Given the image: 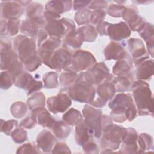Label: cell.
Returning a JSON list of instances; mask_svg holds the SVG:
<instances>
[{
	"label": "cell",
	"mask_w": 154,
	"mask_h": 154,
	"mask_svg": "<svg viewBox=\"0 0 154 154\" xmlns=\"http://www.w3.org/2000/svg\"><path fill=\"white\" fill-rule=\"evenodd\" d=\"M108 106L111 109V119L117 123H123L126 120L132 121L137 116L135 105L129 93L117 94L110 100Z\"/></svg>",
	"instance_id": "cell-1"
},
{
	"label": "cell",
	"mask_w": 154,
	"mask_h": 154,
	"mask_svg": "<svg viewBox=\"0 0 154 154\" xmlns=\"http://www.w3.org/2000/svg\"><path fill=\"white\" fill-rule=\"evenodd\" d=\"M131 90L139 115L153 116V97L149 84L142 80L134 81Z\"/></svg>",
	"instance_id": "cell-2"
},
{
	"label": "cell",
	"mask_w": 154,
	"mask_h": 154,
	"mask_svg": "<svg viewBox=\"0 0 154 154\" xmlns=\"http://www.w3.org/2000/svg\"><path fill=\"white\" fill-rule=\"evenodd\" d=\"M102 132L100 137V145L102 149L117 150L120 147L125 132V128L112 123L111 117L103 115Z\"/></svg>",
	"instance_id": "cell-3"
},
{
	"label": "cell",
	"mask_w": 154,
	"mask_h": 154,
	"mask_svg": "<svg viewBox=\"0 0 154 154\" xmlns=\"http://www.w3.org/2000/svg\"><path fill=\"white\" fill-rule=\"evenodd\" d=\"M60 92L67 93L74 101L89 104L93 101L96 95V89L93 85L84 80L82 72L78 74L73 84L67 87H63Z\"/></svg>",
	"instance_id": "cell-4"
},
{
	"label": "cell",
	"mask_w": 154,
	"mask_h": 154,
	"mask_svg": "<svg viewBox=\"0 0 154 154\" xmlns=\"http://www.w3.org/2000/svg\"><path fill=\"white\" fill-rule=\"evenodd\" d=\"M75 25L69 19L60 17L46 22L45 29L49 36L58 38H65L75 31Z\"/></svg>",
	"instance_id": "cell-5"
},
{
	"label": "cell",
	"mask_w": 154,
	"mask_h": 154,
	"mask_svg": "<svg viewBox=\"0 0 154 154\" xmlns=\"http://www.w3.org/2000/svg\"><path fill=\"white\" fill-rule=\"evenodd\" d=\"M82 74L84 80L93 85L111 82L114 78L109 73V70L104 62L96 63L91 68L82 72Z\"/></svg>",
	"instance_id": "cell-6"
},
{
	"label": "cell",
	"mask_w": 154,
	"mask_h": 154,
	"mask_svg": "<svg viewBox=\"0 0 154 154\" xmlns=\"http://www.w3.org/2000/svg\"><path fill=\"white\" fill-rule=\"evenodd\" d=\"M84 122L93 137L100 138L102 132L103 115L102 111L85 105L82 109Z\"/></svg>",
	"instance_id": "cell-7"
},
{
	"label": "cell",
	"mask_w": 154,
	"mask_h": 154,
	"mask_svg": "<svg viewBox=\"0 0 154 154\" xmlns=\"http://www.w3.org/2000/svg\"><path fill=\"white\" fill-rule=\"evenodd\" d=\"M13 45L15 52L23 64L31 57L38 54L34 40L26 35H19L16 36L14 39Z\"/></svg>",
	"instance_id": "cell-8"
},
{
	"label": "cell",
	"mask_w": 154,
	"mask_h": 154,
	"mask_svg": "<svg viewBox=\"0 0 154 154\" xmlns=\"http://www.w3.org/2000/svg\"><path fill=\"white\" fill-rule=\"evenodd\" d=\"M96 63L93 55L88 51L78 50L72 55L70 66L67 69L76 73L88 70Z\"/></svg>",
	"instance_id": "cell-9"
},
{
	"label": "cell",
	"mask_w": 154,
	"mask_h": 154,
	"mask_svg": "<svg viewBox=\"0 0 154 154\" xmlns=\"http://www.w3.org/2000/svg\"><path fill=\"white\" fill-rule=\"evenodd\" d=\"M72 55L73 54L64 45L55 51L46 66L57 71L65 70L71 64Z\"/></svg>",
	"instance_id": "cell-10"
},
{
	"label": "cell",
	"mask_w": 154,
	"mask_h": 154,
	"mask_svg": "<svg viewBox=\"0 0 154 154\" xmlns=\"http://www.w3.org/2000/svg\"><path fill=\"white\" fill-rule=\"evenodd\" d=\"M122 17L130 29L132 31L139 32L146 23L144 19L139 15L137 7L134 5L126 7Z\"/></svg>",
	"instance_id": "cell-11"
},
{
	"label": "cell",
	"mask_w": 154,
	"mask_h": 154,
	"mask_svg": "<svg viewBox=\"0 0 154 154\" xmlns=\"http://www.w3.org/2000/svg\"><path fill=\"white\" fill-rule=\"evenodd\" d=\"M48 110L54 114L65 112L71 105L72 99L64 92H60L57 96L48 98L46 101Z\"/></svg>",
	"instance_id": "cell-12"
},
{
	"label": "cell",
	"mask_w": 154,
	"mask_h": 154,
	"mask_svg": "<svg viewBox=\"0 0 154 154\" xmlns=\"http://www.w3.org/2000/svg\"><path fill=\"white\" fill-rule=\"evenodd\" d=\"M14 84L16 87L26 90L28 96L39 91L43 87L41 81L35 80L30 73L26 72L16 79Z\"/></svg>",
	"instance_id": "cell-13"
},
{
	"label": "cell",
	"mask_w": 154,
	"mask_h": 154,
	"mask_svg": "<svg viewBox=\"0 0 154 154\" xmlns=\"http://www.w3.org/2000/svg\"><path fill=\"white\" fill-rule=\"evenodd\" d=\"M61 39L49 36L38 47V54L45 65L48 64L55 51L61 47Z\"/></svg>",
	"instance_id": "cell-14"
},
{
	"label": "cell",
	"mask_w": 154,
	"mask_h": 154,
	"mask_svg": "<svg viewBox=\"0 0 154 154\" xmlns=\"http://www.w3.org/2000/svg\"><path fill=\"white\" fill-rule=\"evenodd\" d=\"M136 67L135 76L138 80H148L153 75V60L149 57H143L134 61Z\"/></svg>",
	"instance_id": "cell-15"
},
{
	"label": "cell",
	"mask_w": 154,
	"mask_h": 154,
	"mask_svg": "<svg viewBox=\"0 0 154 154\" xmlns=\"http://www.w3.org/2000/svg\"><path fill=\"white\" fill-rule=\"evenodd\" d=\"M138 136L137 132L135 129L132 128H125L122 138L121 151L120 152L124 153H138Z\"/></svg>",
	"instance_id": "cell-16"
},
{
	"label": "cell",
	"mask_w": 154,
	"mask_h": 154,
	"mask_svg": "<svg viewBox=\"0 0 154 154\" xmlns=\"http://www.w3.org/2000/svg\"><path fill=\"white\" fill-rule=\"evenodd\" d=\"M24 6L20 1H1V14L4 19H10L13 18L18 19L21 16L24 10Z\"/></svg>",
	"instance_id": "cell-17"
},
{
	"label": "cell",
	"mask_w": 154,
	"mask_h": 154,
	"mask_svg": "<svg viewBox=\"0 0 154 154\" xmlns=\"http://www.w3.org/2000/svg\"><path fill=\"white\" fill-rule=\"evenodd\" d=\"M17 53L12 49L10 43L1 42V69L7 70L10 66L18 60Z\"/></svg>",
	"instance_id": "cell-18"
},
{
	"label": "cell",
	"mask_w": 154,
	"mask_h": 154,
	"mask_svg": "<svg viewBox=\"0 0 154 154\" xmlns=\"http://www.w3.org/2000/svg\"><path fill=\"white\" fill-rule=\"evenodd\" d=\"M104 55L106 60H129V55L122 44L116 42H111L106 46L104 51Z\"/></svg>",
	"instance_id": "cell-19"
},
{
	"label": "cell",
	"mask_w": 154,
	"mask_h": 154,
	"mask_svg": "<svg viewBox=\"0 0 154 154\" xmlns=\"http://www.w3.org/2000/svg\"><path fill=\"white\" fill-rule=\"evenodd\" d=\"M131 31L128 25L125 22L110 24L108 29V35L114 41H122L128 38Z\"/></svg>",
	"instance_id": "cell-20"
},
{
	"label": "cell",
	"mask_w": 154,
	"mask_h": 154,
	"mask_svg": "<svg viewBox=\"0 0 154 154\" xmlns=\"http://www.w3.org/2000/svg\"><path fill=\"white\" fill-rule=\"evenodd\" d=\"M56 143L55 137L49 131L43 130L36 138L37 146L43 152H51Z\"/></svg>",
	"instance_id": "cell-21"
},
{
	"label": "cell",
	"mask_w": 154,
	"mask_h": 154,
	"mask_svg": "<svg viewBox=\"0 0 154 154\" xmlns=\"http://www.w3.org/2000/svg\"><path fill=\"white\" fill-rule=\"evenodd\" d=\"M26 15L29 19L37 23L40 28L45 26L43 6L40 3L31 2L26 8Z\"/></svg>",
	"instance_id": "cell-22"
},
{
	"label": "cell",
	"mask_w": 154,
	"mask_h": 154,
	"mask_svg": "<svg viewBox=\"0 0 154 154\" xmlns=\"http://www.w3.org/2000/svg\"><path fill=\"white\" fill-rule=\"evenodd\" d=\"M31 115L33 116L36 123L49 129H51L56 121L45 107L32 110Z\"/></svg>",
	"instance_id": "cell-23"
},
{
	"label": "cell",
	"mask_w": 154,
	"mask_h": 154,
	"mask_svg": "<svg viewBox=\"0 0 154 154\" xmlns=\"http://www.w3.org/2000/svg\"><path fill=\"white\" fill-rule=\"evenodd\" d=\"M116 92V87L112 82L102 83L97 87L96 93L97 97L96 98L106 104L107 102L114 96Z\"/></svg>",
	"instance_id": "cell-24"
},
{
	"label": "cell",
	"mask_w": 154,
	"mask_h": 154,
	"mask_svg": "<svg viewBox=\"0 0 154 154\" xmlns=\"http://www.w3.org/2000/svg\"><path fill=\"white\" fill-rule=\"evenodd\" d=\"M129 52L132 59L135 61L144 57L146 49L143 42L137 38H131L127 41Z\"/></svg>",
	"instance_id": "cell-25"
},
{
	"label": "cell",
	"mask_w": 154,
	"mask_h": 154,
	"mask_svg": "<svg viewBox=\"0 0 154 154\" xmlns=\"http://www.w3.org/2000/svg\"><path fill=\"white\" fill-rule=\"evenodd\" d=\"M91 139H93V136L91 134L88 127L82 120L76 125L75 128V141L76 143L82 146Z\"/></svg>",
	"instance_id": "cell-26"
},
{
	"label": "cell",
	"mask_w": 154,
	"mask_h": 154,
	"mask_svg": "<svg viewBox=\"0 0 154 154\" xmlns=\"http://www.w3.org/2000/svg\"><path fill=\"white\" fill-rule=\"evenodd\" d=\"M73 6L72 1H50L46 2L45 6V11H53L61 14L70 11Z\"/></svg>",
	"instance_id": "cell-27"
},
{
	"label": "cell",
	"mask_w": 154,
	"mask_h": 154,
	"mask_svg": "<svg viewBox=\"0 0 154 154\" xmlns=\"http://www.w3.org/2000/svg\"><path fill=\"white\" fill-rule=\"evenodd\" d=\"M139 35L144 40L149 54L153 57V25L146 22L144 26L138 32Z\"/></svg>",
	"instance_id": "cell-28"
},
{
	"label": "cell",
	"mask_w": 154,
	"mask_h": 154,
	"mask_svg": "<svg viewBox=\"0 0 154 154\" xmlns=\"http://www.w3.org/2000/svg\"><path fill=\"white\" fill-rule=\"evenodd\" d=\"M132 63L129 60H118L113 67L112 72L116 76H133Z\"/></svg>",
	"instance_id": "cell-29"
},
{
	"label": "cell",
	"mask_w": 154,
	"mask_h": 154,
	"mask_svg": "<svg viewBox=\"0 0 154 154\" xmlns=\"http://www.w3.org/2000/svg\"><path fill=\"white\" fill-rule=\"evenodd\" d=\"M111 82L114 84L117 92L128 91L131 90L133 76H117Z\"/></svg>",
	"instance_id": "cell-30"
},
{
	"label": "cell",
	"mask_w": 154,
	"mask_h": 154,
	"mask_svg": "<svg viewBox=\"0 0 154 154\" xmlns=\"http://www.w3.org/2000/svg\"><path fill=\"white\" fill-rule=\"evenodd\" d=\"M51 129L58 139L67 138L71 132V128L69 125L62 120H56Z\"/></svg>",
	"instance_id": "cell-31"
},
{
	"label": "cell",
	"mask_w": 154,
	"mask_h": 154,
	"mask_svg": "<svg viewBox=\"0 0 154 154\" xmlns=\"http://www.w3.org/2000/svg\"><path fill=\"white\" fill-rule=\"evenodd\" d=\"M39 28L40 27L37 23L28 19L22 21L20 26V32L26 37H29L32 38L38 34Z\"/></svg>",
	"instance_id": "cell-32"
},
{
	"label": "cell",
	"mask_w": 154,
	"mask_h": 154,
	"mask_svg": "<svg viewBox=\"0 0 154 154\" xmlns=\"http://www.w3.org/2000/svg\"><path fill=\"white\" fill-rule=\"evenodd\" d=\"M138 152V153H141L145 152L146 150H149L153 147V137L146 133H141L138 135L137 139Z\"/></svg>",
	"instance_id": "cell-33"
},
{
	"label": "cell",
	"mask_w": 154,
	"mask_h": 154,
	"mask_svg": "<svg viewBox=\"0 0 154 154\" xmlns=\"http://www.w3.org/2000/svg\"><path fill=\"white\" fill-rule=\"evenodd\" d=\"M84 42H92L97 37V32L93 26L87 25L78 28L77 30Z\"/></svg>",
	"instance_id": "cell-34"
},
{
	"label": "cell",
	"mask_w": 154,
	"mask_h": 154,
	"mask_svg": "<svg viewBox=\"0 0 154 154\" xmlns=\"http://www.w3.org/2000/svg\"><path fill=\"white\" fill-rule=\"evenodd\" d=\"M62 119L68 125L75 126L83 120V117L79 111L75 108H70L63 116Z\"/></svg>",
	"instance_id": "cell-35"
},
{
	"label": "cell",
	"mask_w": 154,
	"mask_h": 154,
	"mask_svg": "<svg viewBox=\"0 0 154 154\" xmlns=\"http://www.w3.org/2000/svg\"><path fill=\"white\" fill-rule=\"evenodd\" d=\"M45 96L42 92H35L27 100V105L32 111L34 109L45 107Z\"/></svg>",
	"instance_id": "cell-36"
},
{
	"label": "cell",
	"mask_w": 154,
	"mask_h": 154,
	"mask_svg": "<svg viewBox=\"0 0 154 154\" xmlns=\"http://www.w3.org/2000/svg\"><path fill=\"white\" fill-rule=\"evenodd\" d=\"M63 72L59 78L60 85L63 87H67L73 84L76 81L78 74L71 70L66 69Z\"/></svg>",
	"instance_id": "cell-37"
},
{
	"label": "cell",
	"mask_w": 154,
	"mask_h": 154,
	"mask_svg": "<svg viewBox=\"0 0 154 154\" xmlns=\"http://www.w3.org/2000/svg\"><path fill=\"white\" fill-rule=\"evenodd\" d=\"M63 42L64 45H67L74 49H77L81 46L84 41L78 31H76L66 36Z\"/></svg>",
	"instance_id": "cell-38"
},
{
	"label": "cell",
	"mask_w": 154,
	"mask_h": 154,
	"mask_svg": "<svg viewBox=\"0 0 154 154\" xmlns=\"http://www.w3.org/2000/svg\"><path fill=\"white\" fill-rule=\"evenodd\" d=\"M58 74L57 72H49L43 76V86L46 88H55L58 85Z\"/></svg>",
	"instance_id": "cell-39"
},
{
	"label": "cell",
	"mask_w": 154,
	"mask_h": 154,
	"mask_svg": "<svg viewBox=\"0 0 154 154\" xmlns=\"http://www.w3.org/2000/svg\"><path fill=\"white\" fill-rule=\"evenodd\" d=\"M91 11L88 9H82L77 11L75 15V20L78 25H88L90 23Z\"/></svg>",
	"instance_id": "cell-40"
},
{
	"label": "cell",
	"mask_w": 154,
	"mask_h": 154,
	"mask_svg": "<svg viewBox=\"0 0 154 154\" xmlns=\"http://www.w3.org/2000/svg\"><path fill=\"white\" fill-rule=\"evenodd\" d=\"M11 114L16 118L20 119L23 117L27 112V106L22 102H16L10 107Z\"/></svg>",
	"instance_id": "cell-41"
},
{
	"label": "cell",
	"mask_w": 154,
	"mask_h": 154,
	"mask_svg": "<svg viewBox=\"0 0 154 154\" xmlns=\"http://www.w3.org/2000/svg\"><path fill=\"white\" fill-rule=\"evenodd\" d=\"M7 71H8L12 76L14 84L16 79L24 72L23 63L19 60H17L10 66Z\"/></svg>",
	"instance_id": "cell-42"
},
{
	"label": "cell",
	"mask_w": 154,
	"mask_h": 154,
	"mask_svg": "<svg viewBox=\"0 0 154 154\" xmlns=\"http://www.w3.org/2000/svg\"><path fill=\"white\" fill-rule=\"evenodd\" d=\"M18 122L16 120H8L5 121L1 120V131L7 135H11V132L17 128Z\"/></svg>",
	"instance_id": "cell-43"
},
{
	"label": "cell",
	"mask_w": 154,
	"mask_h": 154,
	"mask_svg": "<svg viewBox=\"0 0 154 154\" xmlns=\"http://www.w3.org/2000/svg\"><path fill=\"white\" fill-rule=\"evenodd\" d=\"M42 62V60L37 54L29 58L23 64L26 70L31 72L37 70L41 65Z\"/></svg>",
	"instance_id": "cell-44"
},
{
	"label": "cell",
	"mask_w": 154,
	"mask_h": 154,
	"mask_svg": "<svg viewBox=\"0 0 154 154\" xmlns=\"http://www.w3.org/2000/svg\"><path fill=\"white\" fill-rule=\"evenodd\" d=\"M125 7L123 5H120L116 3L110 4L107 9V14L114 17H122V14Z\"/></svg>",
	"instance_id": "cell-45"
},
{
	"label": "cell",
	"mask_w": 154,
	"mask_h": 154,
	"mask_svg": "<svg viewBox=\"0 0 154 154\" xmlns=\"http://www.w3.org/2000/svg\"><path fill=\"white\" fill-rule=\"evenodd\" d=\"M14 83L13 79L8 71L1 72L0 76V86L3 90H7Z\"/></svg>",
	"instance_id": "cell-46"
},
{
	"label": "cell",
	"mask_w": 154,
	"mask_h": 154,
	"mask_svg": "<svg viewBox=\"0 0 154 154\" xmlns=\"http://www.w3.org/2000/svg\"><path fill=\"white\" fill-rule=\"evenodd\" d=\"M11 137L16 143H22L27 140V132L21 127L16 128L11 134Z\"/></svg>",
	"instance_id": "cell-47"
},
{
	"label": "cell",
	"mask_w": 154,
	"mask_h": 154,
	"mask_svg": "<svg viewBox=\"0 0 154 154\" xmlns=\"http://www.w3.org/2000/svg\"><path fill=\"white\" fill-rule=\"evenodd\" d=\"M20 20L17 18L8 19L7 21V32L11 37L16 35L20 29Z\"/></svg>",
	"instance_id": "cell-48"
},
{
	"label": "cell",
	"mask_w": 154,
	"mask_h": 154,
	"mask_svg": "<svg viewBox=\"0 0 154 154\" xmlns=\"http://www.w3.org/2000/svg\"><path fill=\"white\" fill-rule=\"evenodd\" d=\"M106 14V13L104 10H93L90 16V23L93 25H98L99 23L103 21Z\"/></svg>",
	"instance_id": "cell-49"
},
{
	"label": "cell",
	"mask_w": 154,
	"mask_h": 154,
	"mask_svg": "<svg viewBox=\"0 0 154 154\" xmlns=\"http://www.w3.org/2000/svg\"><path fill=\"white\" fill-rule=\"evenodd\" d=\"M16 153H42V152L40 150V149L37 146H35L31 143H28L19 147Z\"/></svg>",
	"instance_id": "cell-50"
},
{
	"label": "cell",
	"mask_w": 154,
	"mask_h": 154,
	"mask_svg": "<svg viewBox=\"0 0 154 154\" xmlns=\"http://www.w3.org/2000/svg\"><path fill=\"white\" fill-rule=\"evenodd\" d=\"M83 150L87 153H98V147L96 143L93 139H91L82 146Z\"/></svg>",
	"instance_id": "cell-51"
},
{
	"label": "cell",
	"mask_w": 154,
	"mask_h": 154,
	"mask_svg": "<svg viewBox=\"0 0 154 154\" xmlns=\"http://www.w3.org/2000/svg\"><path fill=\"white\" fill-rule=\"evenodd\" d=\"M36 122L32 115L28 116L22 120L19 123V126L25 129H31L35 126Z\"/></svg>",
	"instance_id": "cell-52"
},
{
	"label": "cell",
	"mask_w": 154,
	"mask_h": 154,
	"mask_svg": "<svg viewBox=\"0 0 154 154\" xmlns=\"http://www.w3.org/2000/svg\"><path fill=\"white\" fill-rule=\"evenodd\" d=\"M108 6V3L105 1L98 0V1H91L89 5L88 6V8L93 10H103V8H106Z\"/></svg>",
	"instance_id": "cell-53"
},
{
	"label": "cell",
	"mask_w": 154,
	"mask_h": 154,
	"mask_svg": "<svg viewBox=\"0 0 154 154\" xmlns=\"http://www.w3.org/2000/svg\"><path fill=\"white\" fill-rule=\"evenodd\" d=\"M52 153H71L69 147L66 143L58 142L55 144Z\"/></svg>",
	"instance_id": "cell-54"
},
{
	"label": "cell",
	"mask_w": 154,
	"mask_h": 154,
	"mask_svg": "<svg viewBox=\"0 0 154 154\" xmlns=\"http://www.w3.org/2000/svg\"><path fill=\"white\" fill-rule=\"evenodd\" d=\"M111 23L108 22L103 21L97 25L96 31L97 33L100 34V35H108V29Z\"/></svg>",
	"instance_id": "cell-55"
},
{
	"label": "cell",
	"mask_w": 154,
	"mask_h": 154,
	"mask_svg": "<svg viewBox=\"0 0 154 154\" xmlns=\"http://www.w3.org/2000/svg\"><path fill=\"white\" fill-rule=\"evenodd\" d=\"M91 1H73V8L74 10H80L88 7Z\"/></svg>",
	"instance_id": "cell-56"
},
{
	"label": "cell",
	"mask_w": 154,
	"mask_h": 154,
	"mask_svg": "<svg viewBox=\"0 0 154 154\" xmlns=\"http://www.w3.org/2000/svg\"><path fill=\"white\" fill-rule=\"evenodd\" d=\"M48 33L46 32L45 30L43 29H40L38 34H37V46L38 47L46 40L48 38Z\"/></svg>",
	"instance_id": "cell-57"
},
{
	"label": "cell",
	"mask_w": 154,
	"mask_h": 154,
	"mask_svg": "<svg viewBox=\"0 0 154 154\" xmlns=\"http://www.w3.org/2000/svg\"><path fill=\"white\" fill-rule=\"evenodd\" d=\"M7 32V21L5 19L1 20V35H6Z\"/></svg>",
	"instance_id": "cell-58"
}]
</instances>
